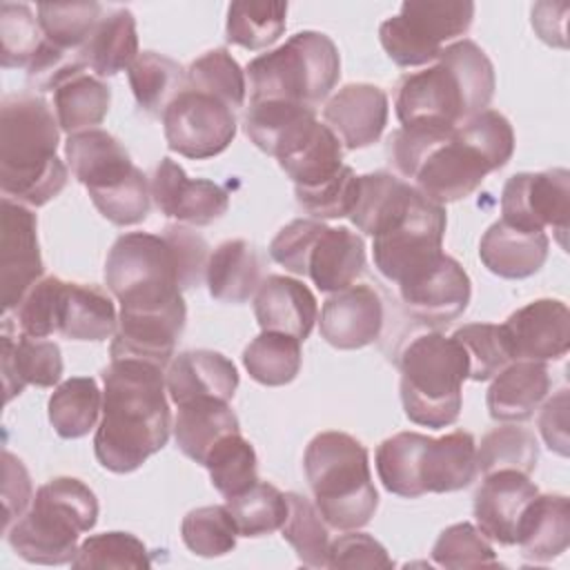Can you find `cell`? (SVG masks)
I'll use <instances>...</instances> for the list:
<instances>
[{"mask_svg": "<svg viewBox=\"0 0 570 570\" xmlns=\"http://www.w3.org/2000/svg\"><path fill=\"white\" fill-rule=\"evenodd\" d=\"M512 361H554L570 350V312L563 301L537 298L501 325Z\"/></svg>", "mask_w": 570, "mask_h": 570, "instance_id": "15", "label": "cell"}, {"mask_svg": "<svg viewBox=\"0 0 570 570\" xmlns=\"http://www.w3.org/2000/svg\"><path fill=\"white\" fill-rule=\"evenodd\" d=\"M501 220L525 232H546V227H552L561 247H566L570 216L568 169L554 167L510 176L501 194Z\"/></svg>", "mask_w": 570, "mask_h": 570, "instance_id": "13", "label": "cell"}, {"mask_svg": "<svg viewBox=\"0 0 570 570\" xmlns=\"http://www.w3.org/2000/svg\"><path fill=\"white\" fill-rule=\"evenodd\" d=\"M474 18L470 0H407L379 27V40L399 67L434 62L443 42L463 36Z\"/></svg>", "mask_w": 570, "mask_h": 570, "instance_id": "11", "label": "cell"}, {"mask_svg": "<svg viewBox=\"0 0 570 570\" xmlns=\"http://www.w3.org/2000/svg\"><path fill=\"white\" fill-rule=\"evenodd\" d=\"M249 100L321 105L341 78V56L330 36L298 31L247 65Z\"/></svg>", "mask_w": 570, "mask_h": 570, "instance_id": "8", "label": "cell"}, {"mask_svg": "<svg viewBox=\"0 0 570 570\" xmlns=\"http://www.w3.org/2000/svg\"><path fill=\"white\" fill-rule=\"evenodd\" d=\"M136 102L151 116H163L171 100L187 89L185 69L156 51H142L127 69Z\"/></svg>", "mask_w": 570, "mask_h": 570, "instance_id": "36", "label": "cell"}, {"mask_svg": "<svg viewBox=\"0 0 570 570\" xmlns=\"http://www.w3.org/2000/svg\"><path fill=\"white\" fill-rule=\"evenodd\" d=\"M212 485L225 497L234 499L258 481V459L254 445L240 432L223 436L207 454L205 463Z\"/></svg>", "mask_w": 570, "mask_h": 570, "instance_id": "42", "label": "cell"}, {"mask_svg": "<svg viewBox=\"0 0 570 570\" xmlns=\"http://www.w3.org/2000/svg\"><path fill=\"white\" fill-rule=\"evenodd\" d=\"M73 568H149L145 543L131 532H100L87 537L71 561Z\"/></svg>", "mask_w": 570, "mask_h": 570, "instance_id": "53", "label": "cell"}, {"mask_svg": "<svg viewBox=\"0 0 570 570\" xmlns=\"http://www.w3.org/2000/svg\"><path fill=\"white\" fill-rule=\"evenodd\" d=\"M550 392V372L543 361H512L492 381L485 403L490 416L503 423L525 421Z\"/></svg>", "mask_w": 570, "mask_h": 570, "instance_id": "27", "label": "cell"}, {"mask_svg": "<svg viewBox=\"0 0 570 570\" xmlns=\"http://www.w3.org/2000/svg\"><path fill=\"white\" fill-rule=\"evenodd\" d=\"M187 87L220 100L229 109L243 107L247 94L245 71L223 47L203 53L189 65Z\"/></svg>", "mask_w": 570, "mask_h": 570, "instance_id": "45", "label": "cell"}, {"mask_svg": "<svg viewBox=\"0 0 570 570\" xmlns=\"http://www.w3.org/2000/svg\"><path fill=\"white\" fill-rule=\"evenodd\" d=\"M456 136L472 149H476L492 171L508 165V160L514 154L512 125L503 114L494 109H485L465 120L463 125H459Z\"/></svg>", "mask_w": 570, "mask_h": 570, "instance_id": "56", "label": "cell"}, {"mask_svg": "<svg viewBox=\"0 0 570 570\" xmlns=\"http://www.w3.org/2000/svg\"><path fill=\"white\" fill-rule=\"evenodd\" d=\"M254 314L263 332H281L305 341L318 318V305L307 285L289 276H267L254 294Z\"/></svg>", "mask_w": 570, "mask_h": 570, "instance_id": "24", "label": "cell"}, {"mask_svg": "<svg viewBox=\"0 0 570 570\" xmlns=\"http://www.w3.org/2000/svg\"><path fill=\"white\" fill-rule=\"evenodd\" d=\"M65 158L87 191L107 187L136 167L127 149L109 131L98 127L71 134L65 142Z\"/></svg>", "mask_w": 570, "mask_h": 570, "instance_id": "29", "label": "cell"}, {"mask_svg": "<svg viewBox=\"0 0 570 570\" xmlns=\"http://www.w3.org/2000/svg\"><path fill=\"white\" fill-rule=\"evenodd\" d=\"M180 537L194 554L212 559L234 550L238 530L227 505H203L185 514Z\"/></svg>", "mask_w": 570, "mask_h": 570, "instance_id": "50", "label": "cell"}, {"mask_svg": "<svg viewBox=\"0 0 570 570\" xmlns=\"http://www.w3.org/2000/svg\"><path fill=\"white\" fill-rule=\"evenodd\" d=\"M227 510L238 537H263L283 528L287 519V497L267 481H256L243 494L227 499Z\"/></svg>", "mask_w": 570, "mask_h": 570, "instance_id": "44", "label": "cell"}, {"mask_svg": "<svg viewBox=\"0 0 570 570\" xmlns=\"http://www.w3.org/2000/svg\"><path fill=\"white\" fill-rule=\"evenodd\" d=\"M494 87V67L485 51L472 40H456L443 47L434 67L401 78L396 118L401 125L456 129L488 109Z\"/></svg>", "mask_w": 570, "mask_h": 570, "instance_id": "2", "label": "cell"}, {"mask_svg": "<svg viewBox=\"0 0 570 570\" xmlns=\"http://www.w3.org/2000/svg\"><path fill=\"white\" fill-rule=\"evenodd\" d=\"M163 370L140 358H111L102 370V419L94 452L105 470L134 472L167 443L171 410Z\"/></svg>", "mask_w": 570, "mask_h": 570, "instance_id": "1", "label": "cell"}, {"mask_svg": "<svg viewBox=\"0 0 570 570\" xmlns=\"http://www.w3.org/2000/svg\"><path fill=\"white\" fill-rule=\"evenodd\" d=\"M401 401L405 416L432 430L456 423L461 385L468 379L463 347L441 332H425L410 341L399 358Z\"/></svg>", "mask_w": 570, "mask_h": 570, "instance_id": "7", "label": "cell"}, {"mask_svg": "<svg viewBox=\"0 0 570 570\" xmlns=\"http://www.w3.org/2000/svg\"><path fill=\"white\" fill-rule=\"evenodd\" d=\"M151 198L165 216L196 227L218 220L229 207V196L218 183L189 178L171 158L158 163L151 178Z\"/></svg>", "mask_w": 570, "mask_h": 570, "instance_id": "17", "label": "cell"}, {"mask_svg": "<svg viewBox=\"0 0 570 570\" xmlns=\"http://www.w3.org/2000/svg\"><path fill=\"white\" fill-rule=\"evenodd\" d=\"M116 330V307L105 289L98 285L67 283L58 334L71 341H105Z\"/></svg>", "mask_w": 570, "mask_h": 570, "instance_id": "35", "label": "cell"}, {"mask_svg": "<svg viewBox=\"0 0 570 570\" xmlns=\"http://www.w3.org/2000/svg\"><path fill=\"white\" fill-rule=\"evenodd\" d=\"M0 363L4 381V401L9 403L27 385L53 387L62 376V354L53 341L20 334L13 338L9 325H2Z\"/></svg>", "mask_w": 570, "mask_h": 570, "instance_id": "25", "label": "cell"}, {"mask_svg": "<svg viewBox=\"0 0 570 570\" xmlns=\"http://www.w3.org/2000/svg\"><path fill=\"white\" fill-rule=\"evenodd\" d=\"M305 479L325 523L334 530H358L374 517L379 492L367 450L345 432L316 434L303 456Z\"/></svg>", "mask_w": 570, "mask_h": 570, "instance_id": "5", "label": "cell"}, {"mask_svg": "<svg viewBox=\"0 0 570 570\" xmlns=\"http://www.w3.org/2000/svg\"><path fill=\"white\" fill-rule=\"evenodd\" d=\"M165 383L176 405L196 399L229 401L238 387V370L220 352L187 350L169 361Z\"/></svg>", "mask_w": 570, "mask_h": 570, "instance_id": "23", "label": "cell"}, {"mask_svg": "<svg viewBox=\"0 0 570 570\" xmlns=\"http://www.w3.org/2000/svg\"><path fill=\"white\" fill-rule=\"evenodd\" d=\"M539 445L530 430L517 425H501L488 432L476 448V470L492 474L499 470H517L530 474L537 468Z\"/></svg>", "mask_w": 570, "mask_h": 570, "instance_id": "46", "label": "cell"}, {"mask_svg": "<svg viewBox=\"0 0 570 570\" xmlns=\"http://www.w3.org/2000/svg\"><path fill=\"white\" fill-rule=\"evenodd\" d=\"M327 568H394V561L374 537L347 530L330 543Z\"/></svg>", "mask_w": 570, "mask_h": 570, "instance_id": "61", "label": "cell"}, {"mask_svg": "<svg viewBox=\"0 0 570 570\" xmlns=\"http://www.w3.org/2000/svg\"><path fill=\"white\" fill-rule=\"evenodd\" d=\"M274 158L294 180V187H309L343 167V145L327 125L312 120Z\"/></svg>", "mask_w": 570, "mask_h": 570, "instance_id": "28", "label": "cell"}, {"mask_svg": "<svg viewBox=\"0 0 570 570\" xmlns=\"http://www.w3.org/2000/svg\"><path fill=\"white\" fill-rule=\"evenodd\" d=\"M365 272V243L347 227H325L318 236L309 263L307 276L321 292L334 294L356 283Z\"/></svg>", "mask_w": 570, "mask_h": 570, "instance_id": "31", "label": "cell"}, {"mask_svg": "<svg viewBox=\"0 0 570 570\" xmlns=\"http://www.w3.org/2000/svg\"><path fill=\"white\" fill-rule=\"evenodd\" d=\"M60 125L49 105L33 94L7 96L0 109L2 196L42 207L67 185V167L56 156Z\"/></svg>", "mask_w": 570, "mask_h": 570, "instance_id": "3", "label": "cell"}, {"mask_svg": "<svg viewBox=\"0 0 570 570\" xmlns=\"http://www.w3.org/2000/svg\"><path fill=\"white\" fill-rule=\"evenodd\" d=\"M399 294L416 321L448 325L468 309L472 285L459 261L443 254L430 269L399 285Z\"/></svg>", "mask_w": 570, "mask_h": 570, "instance_id": "16", "label": "cell"}, {"mask_svg": "<svg viewBox=\"0 0 570 570\" xmlns=\"http://www.w3.org/2000/svg\"><path fill=\"white\" fill-rule=\"evenodd\" d=\"M412 185L401 180L390 171H374L358 176L356 203L350 212L352 223L367 236L383 225V220L401 205V200L410 194Z\"/></svg>", "mask_w": 570, "mask_h": 570, "instance_id": "48", "label": "cell"}, {"mask_svg": "<svg viewBox=\"0 0 570 570\" xmlns=\"http://www.w3.org/2000/svg\"><path fill=\"white\" fill-rule=\"evenodd\" d=\"M105 283L120 312H158L183 301L178 265L163 234L118 236L105 261Z\"/></svg>", "mask_w": 570, "mask_h": 570, "instance_id": "9", "label": "cell"}, {"mask_svg": "<svg viewBox=\"0 0 570 570\" xmlns=\"http://www.w3.org/2000/svg\"><path fill=\"white\" fill-rule=\"evenodd\" d=\"M301 361V341L281 332H261L243 352V365L249 376L269 387L292 383Z\"/></svg>", "mask_w": 570, "mask_h": 570, "instance_id": "41", "label": "cell"}, {"mask_svg": "<svg viewBox=\"0 0 570 570\" xmlns=\"http://www.w3.org/2000/svg\"><path fill=\"white\" fill-rule=\"evenodd\" d=\"M325 227L327 225H323L321 220H309V218L292 220L272 238L269 243L272 261H276L292 274L307 276L309 254L318 236L325 232Z\"/></svg>", "mask_w": 570, "mask_h": 570, "instance_id": "59", "label": "cell"}, {"mask_svg": "<svg viewBox=\"0 0 570 570\" xmlns=\"http://www.w3.org/2000/svg\"><path fill=\"white\" fill-rule=\"evenodd\" d=\"M171 430L178 450L203 465L209 450L223 436L240 432V423L227 401L196 399L178 405Z\"/></svg>", "mask_w": 570, "mask_h": 570, "instance_id": "32", "label": "cell"}, {"mask_svg": "<svg viewBox=\"0 0 570 570\" xmlns=\"http://www.w3.org/2000/svg\"><path fill=\"white\" fill-rule=\"evenodd\" d=\"M452 338L463 347L468 356V379L472 381H490L508 363H512V354L501 325L468 323L459 327Z\"/></svg>", "mask_w": 570, "mask_h": 570, "instance_id": "49", "label": "cell"}, {"mask_svg": "<svg viewBox=\"0 0 570 570\" xmlns=\"http://www.w3.org/2000/svg\"><path fill=\"white\" fill-rule=\"evenodd\" d=\"M383 301L365 283L334 292L321 309V336L338 350H358L374 343L383 330Z\"/></svg>", "mask_w": 570, "mask_h": 570, "instance_id": "20", "label": "cell"}, {"mask_svg": "<svg viewBox=\"0 0 570 570\" xmlns=\"http://www.w3.org/2000/svg\"><path fill=\"white\" fill-rule=\"evenodd\" d=\"M432 559L441 568H481L497 566L494 548L490 539L472 523H454L445 528L432 546Z\"/></svg>", "mask_w": 570, "mask_h": 570, "instance_id": "54", "label": "cell"}, {"mask_svg": "<svg viewBox=\"0 0 570 570\" xmlns=\"http://www.w3.org/2000/svg\"><path fill=\"white\" fill-rule=\"evenodd\" d=\"M111 89L89 73L73 76L53 91V111L62 131L78 134L96 129L109 111Z\"/></svg>", "mask_w": 570, "mask_h": 570, "instance_id": "39", "label": "cell"}, {"mask_svg": "<svg viewBox=\"0 0 570 570\" xmlns=\"http://www.w3.org/2000/svg\"><path fill=\"white\" fill-rule=\"evenodd\" d=\"M102 18L98 2H40L38 22L45 40L69 51H80Z\"/></svg>", "mask_w": 570, "mask_h": 570, "instance_id": "47", "label": "cell"}, {"mask_svg": "<svg viewBox=\"0 0 570 570\" xmlns=\"http://www.w3.org/2000/svg\"><path fill=\"white\" fill-rule=\"evenodd\" d=\"M485 158L456 136L436 147L419 167L414 176V189L436 205L454 203L481 187L490 174Z\"/></svg>", "mask_w": 570, "mask_h": 570, "instance_id": "18", "label": "cell"}, {"mask_svg": "<svg viewBox=\"0 0 570 570\" xmlns=\"http://www.w3.org/2000/svg\"><path fill=\"white\" fill-rule=\"evenodd\" d=\"M570 543V503L563 494H537L521 514L517 546L530 561H552Z\"/></svg>", "mask_w": 570, "mask_h": 570, "instance_id": "30", "label": "cell"}, {"mask_svg": "<svg viewBox=\"0 0 570 570\" xmlns=\"http://www.w3.org/2000/svg\"><path fill=\"white\" fill-rule=\"evenodd\" d=\"M550 240L546 232H525L505 220L492 223L479 243L481 263L501 278H528L548 258Z\"/></svg>", "mask_w": 570, "mask_h": 570, "instance_id": "26", "label": "cell"}, {"mask_svg": "<svg viewBox=\"0 0 570 570\" xmlns=\"http://www.w3.org/2000/svg\"><path fill=\"white\" fill-rule=\"evenodd\" d=\"M49 423L62 439L89 434L102 412V392L91 376H71L49 396Z\"/></svg>", "mask_w": 570, "mask_h": 570, "instance_id": "37", "label": "cell"}, {"mask_svg": "<svg viewBox=\"0 0 570 570\" xmlns=\"http://www.w3.org/2000/svg\"><path fill=\"white\" fill-rule=\"evenodd\" d=\"M0 62L4 69L31 65V60L36 58L38 49L45 42L42 27L33 16L31 7L16 2L0 4Z\"/></svg>", "mask_w": 570, "mask_h": 570, "instance_id": "52", "label": "cell"}, {"mask_svg": "<svg viewBox=\"0 0 570 570\" xmlns=\"http://www.w3.org/2000/svg\"><path fill=\"white\" fill-rule=\"evenodd\" d=\"M36 214L16 200L2 198L0 216V301L4 316L16 312L24 294L42 278Z\"/></svg>", "mask_w": 570, "mask_h": 570, "instance_id": "14", "label": "cell"}, {"mask_svg": "<svg viewBox=\"0 0 570 570\" xmlns=\"http://www.w3.org/2000/svg\"><path fill=\"white\" fill-rule=\"evenodd\" d=\"M263 263L258 249L240 238L220 243L207 261L205 281L212 298L223 303H245L261 285Z\"/></svg>", "mask_w": 570, "mask_h": 570, "instance_id": "33", "label": "cell"}, {"mask_svg": "<svg viewBox=\"0 0 570 570\" xmlns=\"http://www.w3.org/2000/svg\"><path fill=\"white\" fill-rule=\"evenodd\" d=\"M323 118L343 147H370L387 125V96L370 82L345 85L325 102Z\"/></svg>", "mask_w": 570, "mask_h": 570, "instance_id": "22", "label": "cell"}, {"mask_svg": "<svg viewBox=\"0 0 570 570\" xmlns=\"http://www.w3.org/2000/svg\"><path fill=\"white\" fill-rule=\"evenodd\" d=\"M163 131L171 151L203 160L229 147L236 136V116L220 100L187 87L163 111Z\"/></svg>", "mask_w": 570, "mask_h": 570, "instance_id": "12", "label": "cell"}, {"mask_svg": "<svg viewBox=\"0 0 570 570\" xmlns=\"http://www.w3.org/2000/svg\"><path fill=\"white\" fill-rule=\"evenodd\" d=\"M98 521V499L80 479L56 476L40 485L31 505L7 530L18 557L40 566L71 563L78 539Z\"/></svg>", "mask_w": 570, "mask_h": 570, "instance_id": "6", "label": "cell"}, {"mask_svg": "<svg viewBox=\"0 0 570 570\" xmlns=\"http://www.w3.org/2000/svg\"><path fill=\"white\" fill-rule=\"evenodd\" d=\"M187 318L185 298L158 312H120L114 334L111 358H140L165 367Z\"/></svg>", "mask_w": 570, "mask_h": 570, "instance_id": "19", "label": "cell"}, {"mask_svg": "<svg viewBox=\"0 0 570 570\" xmlns=\"http://www.w3.org/2000/svg\"><path fill=\"white\" fill-rule=\"evenodd\" d=\"M67 283L56 276L40 278L16 307L20 332L31 338H47L60 332V312Z\"/></svg>", "mask_w": 570, "mask_h": 570, "instance_id": "55", "label": "cell"}, {"mask_svg": "<svg viewBox=\"0 0 570 570\" xmlns=\"http://www.w3.org/2000/svg\"><path fill=\"white\" fill-rule=\"evenodd\" d=\"M454 129L432 127V125H401L387 138V158L390 165L403 178H414L423 160L450 140Z\"/></svg>", "mask_w": 570, "mask_h": 570, "instance_id": "58", "label": "cell"}, {"mask_svg": "<svg viewBox=\"0 0 570 570\" xmlns=\"http://www.w3.org/2000/svg\"><path fill=\"white\" fill-rule=\"evenodd\" d=\"M539 432L552 452L568 456V390H559L546 401L539 414Z\"/></svg>", "mask_w": 570, "mask_h": 570, "instance_id": "63", "label": "cell"}, {"mask_svg": "<svg viewBox=\"0 0 570 570\" xmlns=\"http://www.w3.org/2000/svg\"><path fill=\"white\" fill-rule=\"evenodd\" d=\"M33 501V488L24 463L11 454L2 452V530H7L18 517H22Z\"/></svg>", "mask_w": 570, "mask_h": 570, "instance_id": "62", "label": "cell"}, {"mask_svg": "<svg viewBox=\"0 0 570 570\" xmlns=\"http://www.w3.org/2000/svg\"><path fill=\"white\" fill-rule=\"evenodd\" d=\"M314 118L316 111L301 102L249 100L243 125L245 134L261 151L276 156L278 149Z\"/></svg>", "mask_w": 570, "mask_h": 570, "instance_id": "38", "label": "cell"}, {"mask_svg": "<svg viewBox=\"0 0 570 570\" xmlns=\"http://www.w3.org/2000/svg\"><path fill=\"white\" fill-rule=\"evenodd\" d=\"M376 472L387 492L405 499L456 492L474 481L476 443L465 430L441 439L399 432L376 448Z\"/></svg>", "mask_w": 570, "mask_h": 570, "instance_id": "4", "label": "cell"}, {"mask_svg": "<svg viewBox=\"0 0 570 570\" xmlns=\"http://www.w3.org/2000/svg\"><path fill=\"white\" fill-rule=\"evenodd\" d=\"M89 198L109 223L120 227L136 225L149 214L151 185L147 183V176L134 167L125 178L100 189H89Z\"/></svg>", "mask_w": 570, "mask_h": 570, "instance_id": "51", "label": "cell"}, {"mask_svg": "<svg viewBox=\"0 0 570 570\" xmlns=\"http://www.w3.org/2000/svg\"><path fill=\"white\" fill-rule=\"evenodd\" d=\"M163 236L174 252V258L178 265L180 289L196 287L203 281L207 261H209L207 240L200 234H196L183 225H167L163 229Z\"/></svg>", "mask_w": 570, "mask_h": 570, "instance_id": "60", "label": "cell"}, {"mask_svg": "<svg viewBox=\"0 0 570 570\" xmlns=\"http://www.w3.org/2000/svg\"><path fill=\"white\" fill-rule=\"evenodd\" d=\"M445 207L428 200L414 187L374 232V267L390 283L403 285L430 269L443 256Z\"/></svg>", "mask_w": 570, "mask_h": 570, "instance_id": "10", "label": "cell"}, {"mask_svg": "<svg viewBox=\"0 0 570 570\" xmlns=\"http://www.w3.org/2000/svg\"><path fill=\"white\" fill-rule=\"evenodd\" d=\"M287 2L281 0H240L227 9V42L258 51L274 45L285 31Z\"/></svg>", "mask_w": 570, "mask_h": 570, "instance_id": "40", "label": "cell"}, {"mask_svg": "<svg viewBox=\"0 0 570 570\" xmlns=\"http://www.w3.org/2000/svg\"><path fill=\"white\" fill-rule=\"evenodd\" d=\"M358 191V176L352 167L343 165L334 176L309 187H294L296 203L314 218H343L350 216Z\"/></svg>", "mask_w": 570, "mask_h": 570, "instance_id": "57", "label": "cell"}, {"mask_svg": "<svg viewBox=\"0 0 570 570\" xmlns=\"http://www.w3.org/2000/svg\"><path fill=\"white\" fill-rule=\"evenodd\" d=\"M287 519L281 528L283 539L294 548L298 561L309 568H327L330 532L318 508L298 492H287Z\"/></svg>", "mask_w": 570, "mask_h": 570, "instance_id": "43", "label": "cell"}, {"mask_svg": "<svg viewBox=\"0 0 570 570\" xmlns=\"http://www.w3.org/2000/svg\"><path fill=\"white\" fill-rule=\"evenodd\" d=\"M80 53L87 69L98 76H116L129 69L140 53L134 13L129 9H114L102 16Z\"/></svg>", "mask_w": 570, "mask_h": 570, "instance_id": "34", "label": "cell"}, {"mask_svg": "<svg viewBox=\"0 0 570 570\" xmlns=\"http://www.w3.org/2000/svg\"><path fill=\"white\" fill-rule=\"evenodd\" d=\"M539 494L530 474L517 470H499L483 476L474 494L476 528L501 546L517 543V528L528 503Z\"/></svg>", "mask_w": 570, "mask_h": 570, "instance_id": "21", "label": "cell"}]
</instances>
